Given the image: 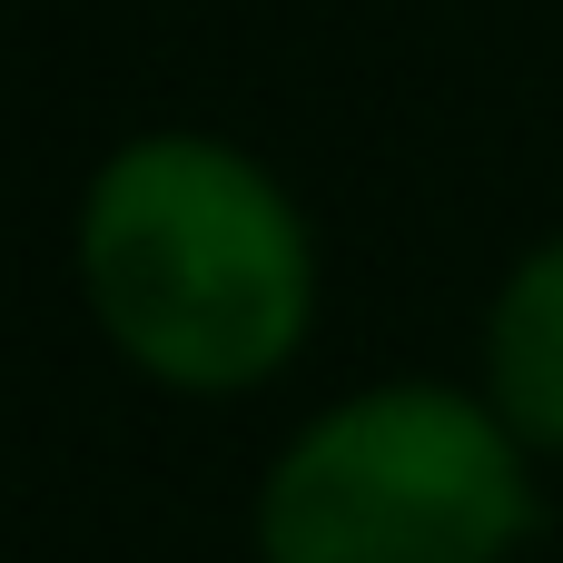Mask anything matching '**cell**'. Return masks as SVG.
Instances as JSON below:
<instances>
[{
	"mask_svg": "<svg viewBox=\"0 0 563 563\" xmlns=\"http://www.w3.org/2000/svg\"><path fill=\"white\" fill-rule=\"evenodd\" d=\"M79 297L168 396H247L317 327V228L218 129H139L79 198Z\"/></svg>",
	"mask_w": 563,
	"mask_h": 563,
	"instance_id": "1",
	"label": "cell"
},
{
	"mask_svg": "<svg viewBox=\"0 0 563 563\" xmlns=\"http://www.w3.org/2000/svg\"><path fill=\"white\" fill-rule=\"evenodd\" d=\"M534 515V445L485 396L386 376L277 445L257 475V563H515Z\"/></svg>",
	"mask_w": 563,
	"mask_h": 563,
	"instance_id": "2",
	"label": "cell"
},
{
	"mask_svg": "<svg viewBox=\"0 0 563 563\" xmlns=\"http://www.w3.org/2000/svg\"><path fill=\"white\" fill-rule=\"evenodd\" d=\"M485 406L534 455H563V228L505 267L485 307Z\"/></svg>",
	"mask_w": 563,
	"mask_h": 563,
	"instance_id": "3",
	"label": "cell"
}]
</instances>
